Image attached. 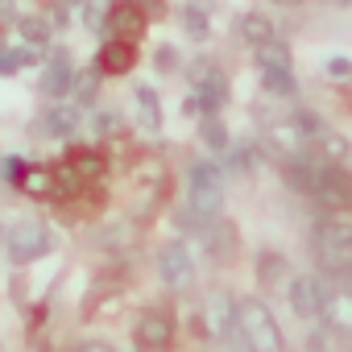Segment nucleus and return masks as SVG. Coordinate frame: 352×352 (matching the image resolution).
Returning <instances> with one entry per match:
<instances>
[{"mask_svg": "<svg viewBox=\"0 0 352 352\" xmlns=\"http://www.w3.org/2000/svg\"><path fill=\"white\" fill-rule=\"evenodd\" d=\"M311 253H315V265H319L323 274L348 278V270H352V220L323 216V220L311 228Z\"/></svg>", "mask_w": 352, "mask_h": 352, "instance_id": "obj_1", "label": "nucleus"}, {"mask_svg": "<svg viewBox=\"0 0 352 352\" xmlns=\"http://www.w3.org/2000/svg\"><path fill=\"white\" fill-rule=\"evenodd\" d=\"M236 331L249 352H286V336H282L274 311L253 294L236 298Z\"/></svg>", "mask_w": 352, "mask_h": 352, "instance_id": "obj_2", "label": "nucleus"}, {"mask_svg": "<svg viewBox=\"0 0 352 352\" xmlns=\"http://www.w3.org/2000/svg\"><path fill=\"white\" fill-rule=\"evenodd\" d=\"M187 199H191V216L199 224L220 220L224 212V170L216 162H195L187 174Z\"/></svg>", "mask_w": 352, "mask_h": 352, "instance_id": "obj_3", "label": "nucleus"}, {"mask_svg": "<svg viewBox=\"0 0 352 352\" xmlns=\"http://www.w3.org/2000/svg\"><path fill=\"white\" fill-rule=\"evenodd\" d=\"M50 245H54L50 228H46V224H38V220L13 224V228L5 232V249H9V257H13L17 265H25V261H38V257H46V253H50Z\"/></svg>", "mask_w": 352, "mask_h": 352, "instance_id": "obj_4", "label": "nucleus"}, {"mask_svg": "<svg viewBox=\"0 0 352 352\" xmlns=\"http://www.w3.org/2000/svg\"><path fill=\"white\" fill-rule=\"evenodd\" d=\"M157 278L170 290H187L195 282V257L183 241H170V245L157 249Z\"/></svg>", "mask_w": 352, "mask_h": 352, "instance_id": "obj_5", "label": "nucleus"}, {"mask_svg": "<svg viewBox=\"0 0 352 352\" xmlns=\"http://www.w3.org/2000/svg\"><path fill=\"white\" fill-rule=\"evenodd\" d=\"M232 331H236V298L232 294H212L204 302V311H199V336L212 340V344H220Z\"/></svg>", "mask_w": 352, "mask_h": 352, "instance_id": "obj_6", "label": "nucleus"}, {"mask_svg": "<svg viewBox=\"0 0 352 352\" xmlns=\"http://www.w3.org/2000/svg\"><path fill=\"white\" fill-rule=\"evenodd\" d=\"M323 294L327 286L315 278V274H294L286 282V302L298 319H319V307H323Z\"/></svg>", "mask_w": 352, "mask_h": 352, "instance_id": "obj_7", "label": "nucleus"}, {"mask_svg": "<svg viewBox=\"0 0 352 352\" xmlns=\"http://www.w3.org/2000/svg\"><path fill=\"white\" fill-rule=\"evenodd\" d=\"M191 79H195V100H199L204 116H216L228 104V79H224V71H216L212 63H195Z\"/></svg>", "mask_w": 352, "mask_h": 352, "instance_id": "obj_8", "label": "nucleus"}, {"mask_svg": "<svg viewBox=\"0 0 352 352\" xmlns=\"http://www.w3.org/2000/svg\"><path fill=\"white\" fill-rule=\"evenodd\" d=\"M133 336H137V348L145 352H166L170 340H174V319L166 311H141L137 323H133Z\"/></svg>", "mask_w": 352, "mask_h": 352, "instance_id": "obj_9", "label": "nucleus"}, {"mask_svg": "<svg viewBox=\"0 0 352 352\" xmlns=\"http://www.w3.org/2000/svg\"><path fill=\"white\" fill-rule=\"evenodd\" d=\"M145 9H141V0H108V17H104V25L120 38V42H133V38H141L145 34Z\"/></svg>", "mask_w": 352, "mask_h": 352, "instance_id": "obj_10", "label": "nucleus"}, {"mask_svg": "<svg viewBox=\"0 0 352 352\" xmlns=\"http://www.w3.org/2000/svg\"><path fill=\"white\" fill-rule=\"evenodd\" d=\"M199 241H204V253H208L216 265L232 261L236 249H241V236H236V228H232L228 220H208V224H199Z\"/></svg>", "mask_w": 352, "mask_h": 352, "instance_id": "obj_11", "label": "nucleus"}, {"mask_svg": "<svg viewBox=\"0 0 352 352\" xmlns=\"http://www.w3.org/2000/svg\"><path fill=\"white\" fill-rule=\"evenodd\" d=\"M319 319L327 323L331 336H352V290H348V286H331V290L323 294Z\"/></svg>", "mask_w": 352, "mask_h": 352, "instance_id": "obj_12", "label": "nucleus"}, {"mask_svg": "<svg viewBox=\"0 0 352 352\" xmlns=\"http://www.w3.org/2000/svg\"><path fill=\"white\" fill-rule=\"evenodd\" d=\"M129 67H137V46H133V42L112 38V42H104V46L96 50V71H100V75H124Z\"/></svg>", "mask_w": 352, "mask_h": 352, "instance_id": "obj_13", "label": "nucleus"}, {"mask_svg": "<svg viewBox=\"0 0 352 352\" xmlns=\"http://www.w3.org/2000/svg\"><path fill=\"white\" fill-rule=\"evenodd\" d=\"M71 83H75V63L67 54H54L42 71V91L50 100H63V96H71Z\"/></svg>", "mask_w": 352, "mask_h": 352, "instance_id": "obj_14", "label": "nucleus"}, {"mask_svg": "<svg viewBox=\"0 0 352 352\" xmlns=\"http://www.w3.org/2000/svg\"><path fill=\"white\" fill-rule=\"evenodd\" d=\"M79 104H54V108H46L42 112V120H38V133L42 137H71L75 129H79Z\"/></svg>", "mask_w": 352, "mask_h": 352, "instance_id": "obj_15", "label": "nucleus"}, {"mask_svg": "<svg viewBox=\"0 0 352 352\" xmlns=\"http://www.w3.org/2000/svg\"><path fill=\"white\" fill-rule=\"evenodd\" d=\"M17 187L25 195H34V199H54L58 195V170H50V166H25Z\"/></svg>", "mask_w": 352, "mask_h": 352, "instance_id": "obj_16", "label": "nucleus"}, {"mask_svg": "<svg viewBox=\"0 0 352 352\" xmlns=\"http://www.w3.org/2000/svg\"><path fill=\"white\" fill-rule=\"evenodd\" d=\"M236 38H241L249 50H257V46L274 42L278 30H274V21H270L265 13H241V17H236Z\"/></svg>", "mask_w": 352, "mask_h": 352, "instance_id": "obj_17", "label": "nucleus"}, {"mask_svg": "<svg viewBox=\"0 0 352 352\" xmlns=\"http://www.w3.org/2000/svg\"><path fill=\"white\" fill-rule=\"evenodd\" d=\"M348 153H352V145H348V137H344V133L323 129V133L315 137V157H319V162L340 166V162H348Z\"/></svg>", "mask_w": 352, "mask_h": 352, "instance_id": "obj_18", "label": "nucleus"}, {"mask_svg": "<svg viewBox=\"0 0 352 352\" xmlns=\"http://www.w3.org/2000/svg\"><path fill=\"white\" fill-rule=\"evenodd\" d=\"M253 54H257V67H261V71H290V67H294V58H290V46H286L282 38H274V42L257 46Z\"/></svg>", "mask_w": 352, "mask_h": 352, "instance_id": "obj_19", "label": "nucleus"}, {"mask_svg": "<svg viewBox=\"0 0 352 352\" xmlns=\"http://www.w3.org/2000/svg\"><path fill=\"white\" fill-rule=\"evenodd\" d=\"M100 71L96 67H87V71H75V83H71V104H79V108H87V104H96L100 100Z\"/></svg>", "mask_w": 352, "mask_h": 352, "instance_id": "obj_20", "label": "nucleus"}, {"mask_svg": "<svg viewBox=\"0 0 352 352\" xmlns=\"http://www.w3.org/2000/svg\"><path fill=\"white\" fill-rule=\"evenodd\" d=\"M137 116H141V124L149 129V133H157L162 129V104H157V91L149 87V83H137Z\"/></svg>", "mask_w": 352, "mask_h": 352, "instance_id": "obj_21", "label": "nucleus"}, {"mask_svg": "<svg viewBox=\"0 0 352 352\" xmlns=\"http://www.w3.org/2000/svg\"><path fill=\"white\" fill-rule=\"evenodd\" d=\"M270 145H274L286 162H290V157H298V153H307V141L294 133V124H290V120H282V124H274V129H270Z\"/></svg>", "mask_w": 352, "mask_h": 352, "instance_id": "obj_22", "label": "nucleus"}, {"mask_svg": "<svg viewBox=\"0 0 352 352\" xmlns=\"http://www.w3.org/2000/svg\"><path fill=\"white\" fill-rule=\"evenodd\" d=\"M286 278V257L278 249H261L257 253V282L261 286H278Z\"/></svg>", "mask_w": 352, "mask_h": 352, "instance_id": "obj_23", "label": "nucleus"}, {"mask_svg": "<svg viewBox=\"0 0 352 352\" xmlns=\"http://www.w3.org/2000/svg\"><path fill=\"white\" fill-rule=\"evenodd\" d=\"M183 25H187V38H195V42H204L212 34V13H208L204 0H191L183 9Z\"/></svg>", "mask_w": 352, "mask_h": 352, "instance_id": "obj_24", "label": "nucleus"}, {"mask_svg": "<svg viewBox=\"0 0 352 352\" xmlns=\"http://www.w3.org/2000/svg\"><path fill=\"white\" fill-rule=\"evenodd\" d=\"M133 241H137V228H133V224H108V228H100V236H96V249L120 253V249H129Z\"/></svg>", "mask_w": 352, "mask_h": 352, "instance_id": "obj_25", "label": "nucleus"}, {"mask_svg": "<svg viewBox=\"0 0 352 352\" xmlns=\"http://www.w3.org/2000/svg\"><path fill=\"white\" fill-rule=\"evenodd\" d=\"M228 166H232V170H241V174H253V170L261 166V149H257V145H249V141L228 145Z\"/></svg>", "mask_w": 352, "mask_h": 352, "instance_id": "obj_26", "label": "nucleus"}, {"mask_svg": "<svg viewBox=\"0 0 352 352\" xmlns=\"http://www.w3.org/2000/svg\"><path fill=\"white\" fill-rule=\"evenodd\" d=\"M17 30H21V38L30 42V50H34V46L42 50V46L50 42V25H46L42 17H17Z\"/></svg>", "mask_w": 352, "mask_h": 352, "instance_id": "obj_27", "label": "nucleus"}, {"mask_svg": "<svg viewBox=\"0 0 352 352\" xmlns=\"http://www.w3.org/2000/svg\"><path fill=\"white\" fill-rule=\"evenodd\" d=\"M261 87L270 96H294V75L290 71H261Z\"/></svg>", "mask_w": 352, "mask_h": 352, "instance_id": "obj_28", "label": "nucleus"}, {"mask_svg": "<svg viewBox=\"0 0 352 352\" xmlns=\"http://www.w3.org/2000/svg\"><path fill=\"white\" fill-rule=\"evenodd\" d=\"M34 58H38V50H30V46H25V50H0V75H17V71L30 67Z\"/></svg>", "mask_w": 352, "mask_h": 352, "instance_id": "obj_29", "label": "nucleus"}, {"mask_svg": "<svg viewBox=\"0 0 352 352\" xmlns=\"http://www.w3.org/2000/svg\"><path fill=\"white\" fill-rule=\"evenodd\" d=\"M71 174H75V179H100V174H104V157L100 153H75Z\"/></svg>", "mask_w": 352, "mask_h": 352, "instance_id": "obj_30", "label": "nucleus"}, {"mask_svg": "<svg viewBox=\"0 0 352 352\" xmlns=\"http://www.w3.org/2000/svg\"><path fill=\"white\" fill-rule=\"evenodd\" d=\"M204 141L212 145V149H228V129L220 124V116H204Z\"/></svg>", "mask_w": 352, "mask_h": 352, "instance_id": "obj_31", "label": "nucleus"}, {"mask_svg": "<svg viewBox=\"0 0 352 352\" xmlns=\"http://www.w3.org/2000/svg\"><path fill=\"white\" fill-rule=\"evenodd\" d=\"M104 17H108L104 0H83V25L87 30H104Z\"/></svg>", "mask_w": 352, "mask_h": 352, "instance_id": "obj_32", "label": "nucleus"}, {"mask_svg": "<svg viewBox=\"0 0 352 352\" xmlns=\"http://www.w3.org/2000/svg\"><path fill=\"white\" fill-rule=\"evenodd\" d=\"M323 75H327L331 83H352V58H327Z\"/></svg>", "mask_w": 352, "mask_h": 352, "instance_id": "obj_33", "label": "nucleus"}, {"mask_svg": "<svg viewBox=\"0 0 352 352\" xmlns=\"http://www.w3.org/2000/svg\"><path fill=\"white\" fill-rule=\"evenodd\" d=\"M153 63H157V71H162V75H170V71H179V50H174V46H157Z\"/></svg>", "mask_w": 352, "mask_h": 352, "instance_id": "obj_34", "label": "nucleus"}, {"mask_svg": "<svg viewBox=\"0 0 352 352\" xmlns=\"http://www.w3.org/2000/svg\"><path fill=\"white\" fill-rule=\"evenodd\" d=\"M25 166H30L25 157H0V179H9V183H17Z\"/></svg>", "mask_w": 352, "mask_h": 352, "instance_id": "obj_35", "label": "nucleus"}, {"mask_svg": "<svg viewBox=\"0 0 352 352\" xmlns=\"http://www.w3.org/2000/svg\"><path fill=\"white\" fill-rule=\"evenodd\" d=\"M96 133H100V137H116V133H120V116H116V112H100V116H96Z\"/></svg>", "mask_w": 352, "mask_h": 352, "instance_id": "obj_36", "label": "nucleus"}, {"mask_svg": "<svg viewBox=\"0 0 352 352\" xmlns=\"http://www.w3.org/2000/svg\"><path fill=\"white\" fill-rule=\"evenodd\" d=\"M75 352H116V348H112L108 340H79Z\"/></svg>", "mask_w": 352, "mask_h": 352, "instance_id": "obj_37", "label": "nucleus"}, {"mask_svg": "<svg viewBox=\"0 0 352 352\" xmlns=\"http://www.w3.org/2000/svg\"><path fill=\"white\" fill-rule=\"evenodd\" d=\"M0 17H13V0H0Z\"/></svg>", "mask_w": 352, "mask_h": 352, "instance_id": "obj_38", "label": "nucleus"}, {"mask_svg": "<svg viewBox=\"0 0 352 352\" xmlns=\"http://www.w3.org/2000/svg\"><path fill=\"white\" fill-rule=\"evenodd\" d=\"M274 5H286V9H294V5H298V0H274Z\"/></svg>", "mask_w": 352, "mask_h": 352, "instance_id": "obj_39", "label": "nucleus"}, {"mask_svg": "<svg viewBox=\"0 0 352 352\" xmlns=\"http://www.w3.org/2000/svg\"><path fill=\"white\" fill-rule=\"evenodd\" d=\"M58 5H63V9H71V5H83V0H58Z\"/></svg>", "mask_w": 352, "mask_h": 352, "instance_id": "obj_40", "label": "nucleus"}, {"mask_svg": "<svg viewBox=\"0 0 352 352\" xmlns=\"http://www.w3.org/2000/svg\"><path fill=\"white\" fill-rule=\"evenodd\" d=\"M348 290H352V270H348Z\"/></svg>", "mask_w": 352, "mask_h": 352, "instance_id": "obj_41", "label": "nucleus"}]
</instances>
